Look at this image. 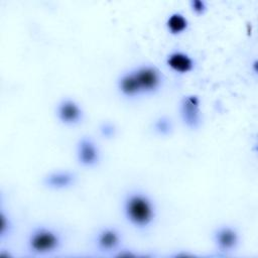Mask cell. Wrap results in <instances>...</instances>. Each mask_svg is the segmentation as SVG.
<instances>
[{"label":"cell","mask_w":258,"mask_h":258,"mask_svg":"<svg viewBox=\"0 0 258 258\" xmlns=\"http://www.w3.org/2000/svg\"><path fill=\"white\" fill-rule=\"evenodd\" d=\"M78 163L86 168H94L101 161V151L95 140L89 136H83L78 140L76 147Z\"/></svg>","instance_id":"52a82bcc"},{"label":"cell","mask_w":258,"mask_h":258,"mask_svg":"<svg viewBox=\"0 0 258 258\" xmlns=\"http://www.w3.org/2000/svg\"><path fill=\"white\" fill-rule=\"evenodd\" d=\"M77 182V174L70 169H56L46 173L42 179L43 185L51 190H66Z\"/></svg>","instance_id":"9c48e42d"},{"label":"cell","mask_w":258,"mask_h":258,"mask_svg":"<svg viewBox=\"0 0 258 258\" xmlns=\"http://www.w3.org/2000/svg\"><path fill=\"white\" fill-rule=\"evenodd\" d=\"M100 132L104 138H112L116 134V128L112 123L104 122L100 126Z\"/></svg>","instance_id":"2e32d148"},{"label":"cell","mask_w":258,"mask_h":258,"mask_svg":"<svg viewBox=\"0 0 258 258\" xmlns=\"http://www.w3.org/2000/svg\"><path fill=\"white\" fill-rule=\"evenodd\" d=\"M178 112L180 120L186 128L196 130L201 127L203 117L199 96L194 94L183 96L178 105Z\"/></svg>","instance_id":"277c9868"},{"label":"cell","mask_w":258,"mask_h":258,"mask_svg":"<svg viewBox=\"0 0 258 258\" xmlns=\"http://www.w3.org/2000/svg\"><path fill=\"white\" fill-rule=\"evenodd\" d=\"M121 209L125 221L138 231L150 229L157 218L155 202L141 189L129 190L123 197Z\"/></svg>","instance_id":"6da1fadb"},{"label":"cell","mask_w":258,"mask_h":258,"mask_svg":"<svg viewBox=\"0 0 258 258\" xmlns=\"http://www.w3.org/2000/svg\"><path fill=\"white\" fill-rule=\"evenodd\" d=\"M173 121L167 115H160L156 117L151 124L153 133L159 137H168L173 132Z\"/></svg>","instance_id":"4fadbf2b"},{"label":"cell","mask_w":258,"mask_h":258,"mask_svg":"<svg viewBox=\"0 0 258 258\" xmlns=\"http://www.w3.org/2000/svg\"><path fill=\"white\" fill-rule=\"evenodd\" d=\"M166 67L175 74L186 75L196 68L194 57L183 50H172L165 57Z\"/></svg>","instance_id":"30bf717a"},{"label":"cell","mask_w":258,"mask_h":258,"mask_svg":"<svg viewBox=\"0 0 258 258\" xmlns=\"http://www.w3.org/2000/svg\"><path fill=\"white\" fill-rule=\"evenodd\" d=\"M189 27L188 19L178 11L170 13L165 20V28L172 36L182 35Z\"/></svg>","instance_id":"7c38bea8"},{"label":"cell","mask_w":258,"mask_h":258,"mask_svg":"<svg viewBox=\"0 0 258 258\" xmlns=\"http://www.w3.org/2000/svg\"><path fill=\"white\" fill-rule=\"evenodd\" d=\"M141 96L156 94L163 86L164 77L161 71L153 64H140L132 69Z\"/></svg>","instance_id":"3957f363"},{"label":"cell","mask_w":258,"mask_h":258,"mask_svg":"<svg viewBox=\"0 0 258 258\" xmlns=\"http://www.w3.org/2000/svg\"><path fill=\"white\" fill-rule=\"evenodd\" d=\"M213 243L216 250L222 254H229L234 252L240 245V233L232 225H220L212 235Z\"/></svg>","instance_id":"8992f818"},{"label":"cell","mask_w":258,"mask_h":258,"mask_svg":"<svg viewBox=\"0 0 258 258\" xmlns=\"http://www.w3.org/2000/svg\"><path fill=\"white\" fill-rule=\"evenodd\" d=\"M189 9L196 16H203L208 11V3L205 0H190Z\"/></svg>","instance_id":"9a60e30c"},{"label":"cell","mask_w":258,"mask_h":258,"mask_svg":"<svg viewBox=\"0 0 258 258\" xmlns=\"http://www.w3.org/2000/svg\"><path fill=\"white\" fill-rule=\"evenodd\" d=\"M63 245L62 234L48 225L34 226L27 234L25 246L34 256H46L59 251Z\"/></svg>","instance_id":"7a4b0ae2"},{"label":"cell","mask_w":258,"mask_h":258,"mask_svg":"<svg viewBox=\"0 0 258 258\" xmlns=\"http://www.w3.org/2000/svg\"><path fill=\"white\" fill-rule=\"evenodd\" d=\"M117 90L119 94L127 99H136L141 97L137 81L135 79L132 69L122 73L117 79Z\"/></svg>","instance_id":"8fae6325"},{"label":"cell","mask_w":258,"mask_h":258,"mask_svg":"<svg viewBox=\"0 0 258 258\" xmlns=\"http://www.w3.org/2000/svg\"><path fill=\"white\" fill-rule=\"evenodd\" d=\"M55 116L64 126L79 125L85 116L82 106L72 98L61 99L55 107Z\"/></svg>","instance_id":"ba28073f"},{"label":"cell","mask_w":258,"mask_h":258,"mask_svg":"<svg viewBox=\"0 0 258 258\" xmlns=\"http://www.w3.org/2000/svg\"><path fill=\"white\" fill-rule=\"evenodd\" d=\"M122 233L118 228L105 226L95 234L94 244L99 252L113 256L122 247Z\"/></svg>","instance_id":"5b68a950"},{"label":"cell","mask_w":258,"mask_h":258,"mask_svg":"<svg viewBox=\"0 0 258 258\" xmlns=\"http://www.w3.org/2000/svg\"><path fill=\"white\" fill-rule=\"evenodd\" d=\"M13 232V223L8 213H6L3 205L0 207V241L4 242Z\"/></svg>","instance_id":"5bb4252c"}]
</instances>
